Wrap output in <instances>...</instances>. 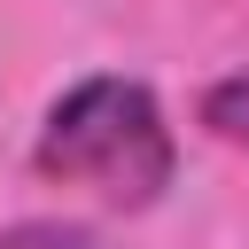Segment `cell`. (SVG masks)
<instances>
[{"instance_id": "3", "label": "cell", "mask_w": 249, "mask_h": 249, "mask_svg": "<svg viewBox=\"0 0 249 249\" xmlns=\"http://www.w3.org/2000/svg\"><path fill=\"white\" fill-rule=\"evenodd\" d=\"M0 249H93L86 226H54V218H31V226H8Z\"/></svg>"}, {"instance_id": "2", "label": "cell", "mask_w": 249, "mask_h": 249, "mask_svg": "<svg viewBox=\"0 0 249 249\" xmlns=\"http://www.w3.org/2000/svg\"><path fill=\"white\" fill-rule=\"evenodd\" d=\"M202 124H210L218 140H241V148H249V70H241V78H218V86L202 93Z\"/></svg>"}, {"instance_id": "1", "label": "cell", "mask_w": 249, "mask_h": 249, "mask_svg": "<svg viewBox=\"0 0 249 249\" xmlns=\"http://www.w3.org/2000/svg\"><path fill=\"white\" fill-rule=\"evenodd\" d=\"M39 171L93 187L117 210H148L171 187V124L140 78H86L47 109Z\"/></svg>"}]
</instances>
